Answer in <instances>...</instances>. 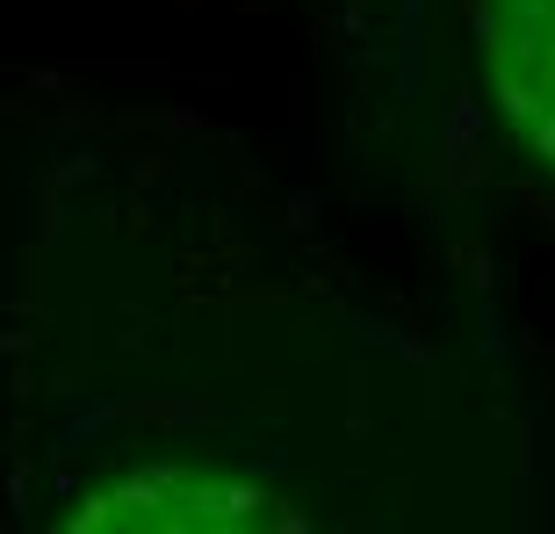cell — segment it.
Masks as SVG:
<instances>
[{"mask_svg": "<svg viewBox=\"0 0 555 534\" xmlns=\"http://www.w3.org/2000/svg\"><path fill=\"white\" fill-rule=\"evenodd\" d=\"M483 59L505 116L555 160V0H483Z\"/></svg>", "mask_w": 555, "mask_h": 534, "instance_id": "cell-1", "label": "cell"}, {"mask_svg": "<svg viewBox=\"0 0 555 534\" xmlns=\"http://www.w3.org/2000/svg\"><path fill=\"white\" fill-rule=\"evenodd\" d=\"M268 498H246L209 476H144L130 492H108L80 513V527H268L274 513H260Z\"/></svg>", "mask_w": 555, "mask_h": 534, "instance_id": "cell-2", "label": "cell"}]
</instances>
